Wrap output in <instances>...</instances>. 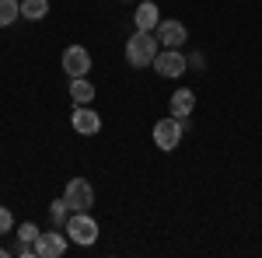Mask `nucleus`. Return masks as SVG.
<instances>
[{"mask_svg":"<svg viewBox=\"0 0 262 258\" xmlns=\"http://www.w3.org/2000/svg\"><path fill=\"white\" fill-rule=\"evenodd\" d=\"M154 143H158V150H179V139H182V119H161L154 122Z\"/></svg>","mask_w":262,"mask_h":258,"instance_id":"nucleus-5","label":"nucleus"},{"mask_svg":"<svg viewBox=\"0 0 262 258\" xmlns=\"http://www.w3.org/2000/svg\"><path fill=\"white\" fill-rule=\"evenodd\" d=\"M158 35L154 32H137L133 39L126 42V63L129 66H154V60H158Z\"/></svg>","mask_w":262,"mask_h":258,"instance_id":"nucleus-1","label":"nucleus"},{"mask_svg":"<svg viewBox=\"0 0 262 258\" xmlns=\"http://www.w3.org/2000/svg\"><path fill=\"white\" fill-rule=\"evenodd\" d=\"M21 18V4L18 0H0V28H7L11 21Z\"/></svg>","mask_w":262,"mask_h":258,"instance_id":"nucleus-14","label":"nucleus"},{"mask_svg":"<svg viewBox=\"0 0 262 258\" xmlns=\"http://www.w3.org/2000/svg\"><path fill=\"white\" fill-rule=\"evenodd\" d=\"M35 248V258H60L67 255V234L60 230H39V238L32 241Z\"/></svg>","mask_w":262,"mask_h":258,"instance_id":"nucleus-4","label":"nucleus"},{"mask_svg":"<svg viewBox=\"0 0 262 258\" xmlns=\"http://www.w3.org/2000/svg\"><path fill=\"white\" fill-rule=\"evenodd\" d=\"M70 98L77 105H91L95 101V84L88 77H70Z\"/></svg>","mask_w":262,"mask_h":258,"instance_id":"nucleus-12","label":"nucleus"},{"mask_svg":"<svg viewBox=\"0 0 262 258\" xmlns=\"http://www.w3.org/2000/svg\"><path fill=\"white\" fill-rule=\"evenodd\" d=\"M4 255H7V251H4V248H0V258H4Z\"/></svg>","mask_w":262,"mask_h":258,"instance_id":"nucleus-17","label":"nucleus"},{"mask_svg":"<svg viewBox=\"0 0 262 258\" xmlns=\"http://www.w3.org/2000/svg\"><path fill=\"white\" fill-rule=\"evenodd\" d=\"M67 238L74 241V244H95L98 241V223H95V217H88V209H81V213H74V217L67 220Z\"/></svg>","mask_w":262,"mask_h":258,"instance_id":"nucleus-2","label":"nucleus"},{"mask_svg":"<svg viewBox=\"0 0 262 258\" xmlns=\"http://www.w3.org/2000/svg\"><path fill=\"white\" fill-rule=\"evenodd\" d=\"M11 223H14V220H11V209L0 206V234H11Z\"/></svg>","mask_w":262,"mask_h":258,"instance_id":"nucleus-16","label":"nucleus"},{"mask_svg":"<svg viewBox=\"0 0 262 258\" xmlns=\"http://www.w3.org/2000/svg\"><path fill=\"white\" fill-rule=\"evenodd\" d=\"M63 199H67V209L81 213V209H88V206H95V189H91L88 178H70L67 189H63Z\"/></svg>","mask_w":262,"mask_h":258,"instance_id":"nucleus-3","label":"nucleus"},{"mask_svg":"<svg viewBox=\"0 0 262 258\" xmlns=\"http://www.w3.org/2000/svg\"><path fill=\"white\" fill-rule=\"evenodd\" d=\"M70 122H74V129H77L81 136H95V133L101 129L98 112H95V108H88V105H77V108H74V115H70Z\"/></svg>","mask_w":262,"mask_h":258,"instance_id":"nucleus-8","label":"nucleus"},{"mask_svg":"<svg viewBox=\"0 0 262 258\" xmlns=\"http://www.w3.org/2000/svg\"><path fill=\"white\" fill-rule=\"evenodd\" d=\"M154 70L161 77H182L189 70V60L182 56L179 49H164V53H158V60H154Z\"/></svg>","mask_w":262,"mask_h":258,"instance_id":"nucleus-7","label":"nucleus"},{"mask_svg":"<svg viewBox=\"0 0 262 258\" xmlns=\"http://www.w3.org/2000/svg\"><path fill=\"white\" fill-rule=\"evenodd\" d=\"M46 14H49V4H46V0H21V18L42 21Z\"/></svg>","mask_w":262,"mask_h":258,"instance_id":"nucleus-13","label":"nucleus"},{"mask_svg":"<svg viewBox=\"0 0 262 258\" xmlns=\"http://www.w3.org/2000/svg\"><path fill=\"white\" fill-rule=\"evenodd\" d=\"M133 25H137V32H154V28L161 25V11H158V4L143 0L140 7L133 11Z\"/></svg>","mask_w":262,"mask_h":258,"instance_id":"nucleus-10","label":"nucleus"},{"mask_svg":"<svg viewBox=\"0 0 262 258\" xmlns=\"http://www.w3.org/2000/svg\"><path fill=\"white\" fill-rule=\"evenodd\" d=\"M35 238H39V227H35V223H21L18 227V241H28V244H32Z\"/></svg>","mask_w":262,"mask_h":258,"instance_id":"nucleus-15","label":"nucleus"},{"mask_svg":"<svg viewBox=\"0 0 262 258\" xmlns=\"http://www.w3.org/2000/svg\"><path fill=\"white\" fill-rule=\"evenodd\" d=\"M154 35H158V42H164L168 49H179L182 42L189 39V32H185L182 21H161V25L154 28Z\"/></svg>","mask_w":262,"mask_h":258,"instance_id":"nucleus-9","label":"nucleus"},{"mask_svg":"<svg viewBox=\"0 0 262 258\" xmlns=\"http://www.w3.org/2000/svg\"><path fill=\"white\" fill-rule=\"evenodd\" d=\"M63 70H67L70 77H88V70H91V53H88L84 45H67V49H63Z\"/></svg>","mask_w":262,"mask_h":258,"instance_id":"nucleus-6","label":"nucleus"},{"mask_svg":"<svg viewBox=\"0 0 262 258\" xmlns=\"http://www.w3.org/2000/svg\"><path fill=\"white\" fill-rule=\"evenodd\" d=\"M168 105H171V115H175V119H189V115H192V108H196V95H192L189 87H182V91L171 95Z\"/></svg>","mask_w":262,"mask_h":258,"instance_id":"nucleus-11","label":"nucleus"}]
</instances>
